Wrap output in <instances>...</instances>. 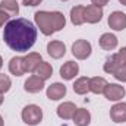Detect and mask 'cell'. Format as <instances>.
I'll list each match as a JSON object with an SVG mask.
<instances>
[{"label": "cell", "instance_id": "cell-1", "mask_svg": "<svg viewBox=\"0 0 126 126\" xmlns=\"http://www.w3.org/2000/svg\"><path fill=\"white\" fill-rule=\"evenodd\" d=\"M3 40L9 48L13 51H28L37 40V28L31 21L24 18H16L4 25Z\"/></svg>", "mask_w": 126, "mask_h": 126}, {"label": "cell", "instance_id": "cell-2", "mask_svg": "<svg viewBox=\"0 0 126 126\" xmlns=\"http://www.w3.org/2000/svg\"><path fill=\"white\" fill-rule=\"evenodd\" d=\"M34 21L44 35H53L66 25V18L59 10H38L34 15Z\"/></svg>", "mask_w": 126, "mask_h": 126}, {"label": "cell", "instance_id": "cell-3", "mask_svg": "<svg viewBox=\"0 0 126 126\" xmlns=\"http://www.w3.org/2000/svg\"><path fill=\"white\" fill-rule=\"evenodd\" d=\"M21 117H22L24 123H27L30 126H35L43 120V110L37 104H28L22 109Z\"/></svg>", "mask_w": 126, "mask_h": 126}, {"label": "cell", "instance_id": "cell-4", "mask_svg": "<svg viewBox=\"0 0 126 126\" xmlns=\"http://www.w3.org/2000/svg\"><path fill=\"white\" fill-rule=\"evenodd\" d=\"M93 53V46L90 41L87 40H76L72 44V54L78 59V60H85L91 56Z\"/></svg>", "mask_w": 126, "mask_h": 126}, {"label": "cell", "instance_id": "cell-5", "mask_svg": "<svg viewBox=\"0 0 126 126\" xmlns=\"http://www.w3.org/2000/svg\"><path fill=\"white\" fill-rule=\"evenodd\" d=\"M107 24L113 31H123L126 30V13L120 10H114L113 13H110Z\"/></svg>", "mask_w": 126, "mask_h": 126}, {"label": "cell", "instance_id": "cell-6", "mask_svg": "<svg viewBox=\"0 0 126 126\" xmlns=\"http://www.w3.org/2000/svg\"><path fill=\"white\" fill-rule=\"evenodd\" d=\"M125 88L119 84H107L106 90H104V97L109 101H120L125 97Z\"/></svg>", "mask_w": 126, "mask_h": 126}, {"label": "cell", "instance_id": "cell-7", "mask_svg": "<svg viewBox=\"0 0 126 126\" xmlns=\"http://www.w3.org/2000/svg\"><path fill=\"white\" fill-rule=\"evenodd\" d=\"M66 93H67L66 85H63L60 82H54V84H51L50 87H47V90H46L47 98L51 100V101H59V100H62L63 97L66 95Z\"/></svg>", "mask_w": 126, "mask_h": 126}, {"label": "cell", "instance_id": "cell-8", "mask_svg": "<svg viewBox=\"0 0 126 126\" xmlns=\"http://www.w3.org/2000/svg\"><path fill=\"white\" fill-rule=\"evenodd\" d=\"M44 82H46V81L41 79L40 76L32 75V76H30V78L25 81V84H24V90H25L27 93H30V94H37V93H40V91L44 90V87H46Z\"/></svg>", "mask_w": 126, "mask_h": 126}, {"label": "cell", "instance_id": "cell-9", "mask_svg": "<svg viewBox=\"0 0 126 126\" xmlns=\"http://www.w3.org/2000/svg\"><path fill=\"white\" fill-rule=\"evenodd\" d=\"M103 7L100 6H95V4H90V6H85V13H84V18H85V22L88 24H97L103 19Z\"/></svg>", "mask_w": 126, "mask_h": 126}, {"label": "cell", "instance_id": "cell-10", "mask_svg": "<svg viewBox=\"0 0 126 126\" xmlns=\"http://www.w3.org/2000/svg\"><path fill=\"white\" fill-rule=\"evenodd\" d=\"M79 73V64L73 60H67L60 66V76L66 81L75 79V76Z\"/></svg>", "mask_w": 126, "mask_h": 126}, {"label": "cell", "instance_id": "cell-11", "mask_svg": "<svg viewBox=\"0 0 126 126\" xmlns=\"http://www.w3.org/2000/svg\"><path fill=\"white\" fill-rule=\"evenodd\" d=\"M47 53L48 56H51L53 59H62L66 54V46L63 41L59 40H53L47 44Z\"/></svg>", "mask_w": 126, "mask_h": 126}, {"label": "cell", "instance_id": "cell-12", "mask_svg": "<svg viewBox=\"0 0 126 126\" xmlns=\"http://www.w3.org/2000/svg\"><path fill=\"white\" fill-rule=\"evenodd\" d=\"M110 117L114 123H125L126 122V103H116L110 109Z\"/></svg>", "mask_w": 126, "mask_h": 126}, {"label": "cell", "instance_id": "cell-13", "mask_svg": "<svg viewBox=\"0 0 126 126\" xmlns=\"http://www.w3.org/2000/svg\"><path fill=\"white\" fill-rule=\"evenodd\" d=\"M117 37L114 35V34H111V32H104L101 37H100V40H98V44H100V47L103 48V50H106V51H111V50H114L116 47H117Z\"/></svg>", "mask_w": 126, "mask_h": 126}, {"label": "cell", "instance_id": "cell-14", "mask_svg": "<svg viewBox=\"0 0 126 126\" xmlns=\"http://www.w3.org/2000/svg\"><path fill=\"white\" fill-rule=\"evenodd\" d=\"M75 111H76V106L72 101H64L62 104H59V107H57V116L63 120L72 119Z\"/></svg>", "mask_w": 126, "mask_h": 126}, {"label": "cell", "instance_id": "cell-15", "mask_svg": "<svg viewBox=\"0 0 126 126\" xmlns=\"http://www.w3.org/2000/svg\"><path fill=\"white\" fill-rule=\"evenodd\" d=\"M43 62V57L40 53H28L27 56H24V67L25 72H34L37 69V66Z\"/></svg>", "mask_w": 126, "mask_h": 126}, {"label": "cell", "instance_id": "cell-16", "mask_svg": "<svg viewBox=\"0 0 126 126\" xmlns=\"http://www.w3.org/2000/svg\"><path fill=\"white\" fill-rule=\"evenodd\" d=\"M72 120L76 126H88L91 123V113L87 109H76Z\"/></svg>", "mask_w": 126, "mask_h": 126}, {"label": "cell", "instance_id": "cell-17", "mask_svg": "<svg viewBox=\"0 0 126 126\" xmlns=\"http://www.w3.org/2000/svg\"><path fill=\"white\" fill-rule=\"evenodd\" d=\"M9 72L15 76H22L25 73V67H24V57L15 56L10 59L9 62Z\"/></svg>", "mask_w": 126, "mask_h": 126}, {"label": "cell", "instance_id": "cell-18", "mask_svg": "<svg viewBox=\"0 0 126 126\" xmlns=\"http://www.w3.org/2000/svg\"><path fill=\"white\" fill-rule=\"evenodd\" d=\"M84 13H85V6H81V4L73 6V7L70 9V22H72L73 25H76V27L85 24Z\"/></svg>", "mask_w": 126, "mask_h": 126}, {"label": "cell", "instance_id": "cell-19", "mask_svg": "<svg viewBox=\"0 0 126 126\" xmlns=\"http://www.w3.org/2000/svg\"><path fill=\"white\" fill-rule=\"evenodd\" d=\"M73 91L78 95H85L90 93V78L87 76H81L73 82Z\"/></svg>", "mask_w": 126, "mask_h": 126}, {"label": "cell", "instance_id": "cell-20", "mask_svg": "<svg viewBox=\"0 0 126 126\" xmlns=\"http://www.w3.org/2000/svg\"><path fill=\"white\" fill-rule=\"evenodd\" d=\"M107 87V81L101 76H94L90 78V91L94 94H103Z\"/></svg>", "mask_w": 126, "mask_h": 126}, {"label": "cell", "instance_id": "cell-21", "mask_svg": "<svg viewBox=\"0 0 126 126\" xmlns=\"http://www.w3.org/2000/svg\"><path fill=\"white\" fill-rule=\"evenodd\" d=\"M0 9L4 10L9 16H18V13H19V4L16 0H1Z\"/></svg>", "mask_w": 126, "mask_h": 126}, {"label": "cell", "instance_id": "cell-22", "mask_svg": "<svg viewBox=\"0 0 126 126\" xmlns=\"http://www.w3.org/2000/svg\"><path fill=\"white\" fill-rule=\"evenodd\" d=\"M34 73L37 75V76H40L41 79H44V81H47L48 78H51V75H53V67H51V64L47 62H41L38 66H37V69L34 70Z\"/></svg>", "mask_w": 126, "mask_h": 126}, {"label": "cell", "instance_id": "cell-23", "mask_svg": "<svg viewBox=\"0 0 126 126\" xmlns=\"http://www.w3.org/2000/svg\"><path fill=\"white\" fill-rule=\"evenodd\" d=\"M10 87H12L10 78H9L7 75H4V73H0V94L7 93V91L10 90Z\"/></svg>", "mask_w": 126, "mask_h": 126}, {"label": "cell", "instance_id": "cell-24", "mask_svg": "<svg viewBox=\"0 0 126 126\" xmlns=\"http://www.w3.org/2000/svg\"><path fill=\"white\" fill-rule=\"evenodd\" d=\"M113 76H114L117 81H120V82H126V63L122 64V66H119V67L114 70Z\"/></svg>", "mask_w": 126, "mask_h": 126}, {"label": "cell", "instance_id": "cell-25", "mask_svg": "<svg viewBox=\"0 0 126 126\" xmlns=\"http://www.w3.org/2000/svg\"><path fill=\"white\" fill-rule=\"evenodd\" d=\"M114 57L120 63H126V47H122L117 53H114Z\"/></svg>", "mask_w": 126, "mask_h": 126}, {"label": "cell", "instance_id": "cell-26", "mask_svg": "<svg viewBox=\"0 0 126 126\" xmlns=\"http://www.w3.org/2000/svg\"><path fill=\"white\" fill-rule=\"evenodd\" d=\"M9 19H10V16H9L4 10L0 9V28H1L3 25H6V24L9 22Z\"/></svg>", "mask_w": 126, "mask_h": 126}, {"label": "cell", "instance_id": "cell-27", "mask_svg": "<svg viewBox=\"0 0 126 126\" xmlns=\"http://www.w3.org/2000/svg\"><path fill=\"white\" fill-rule=\"evenodd\" d=\"M41 1H43V0H22V4L27 6V7H28V6H38Z\"/></svg>", "mask_w": 126, "mask_h": 126}, {"label": "cell", "instance_id": "cell-28", "mask_svg": "<svg viewBox=\"0 0 126 126\" xmlns=\"http://www.w3.org/2000/svg\"><path fill=\"white\" fill-rule=\"evenodd\" d=\"M110 0H91V3L95 4V6H100V7H104Z\"/></svg>", "mask_w": 126, "mask_h": 126}, {"label": "cell", "instance_id": "cell-29", "mask_svg": "<svg viewBox=\"0 0 126 126\" xmlns=\"http://www.w3.org/2000/svg\"><path fill=\"white\" fill-rule=\"evenodd\" d=\"M3 100H4V98H3V94H0V106L3 104Z\"/></svg>", "mask_w": 126, "mask_h": 126}, {"label": "cell", "instance_id": "cell-30", "mask_svg": "<svg viewBox=\"0 0 126 126\" xmlns=\"http://www.w3.org/2000/svg\"><path fill=\"white\" fill-rule=\"evenodd\" d=\"M0 126H4V122H3V117L0 116Z\"/></svg>", "mask_w": 126, "mask_h": 126}, {"label": "cell", "instance_id": "cell-31", "mask_svg": "<svg viewBox=\"0 0 126 126\" xmlns=\"http://www.w3.org/2000/svg\"><path fill=\"white\" fill-rule=\"evenodd\" d=\"M3 67V59H1V56H0V69Z\"/></svg>", "mask_w": 126, "mask_h": 126}, {"label": "cell", "instance_id": "cell-32", "mask_svg": "<svg viewBox=\"0 0 126 126\" xmlns=\"http://www.w3.org/2000/svg\"><path fill=\"white\" fill-rule=\"evenodd\" d=\"M119 1H120V3H122L123 6H126V0H119Z\"/></svg>", "mask_w": 126, "mask_h": 126}, {"label": "cell", "instance_id": "cell-33", "mask_svg": "<svg viewBox=\"0 0 126 126\" xmlns=\"http://www.w3.org/2000/svg\"><path fill=\"white\" fill-rule=\"evenodd\" d=\"M62 1H67V0H62Z\"/></svg>", "mask_w": 126, "mask_h": 126}]
</instances>
